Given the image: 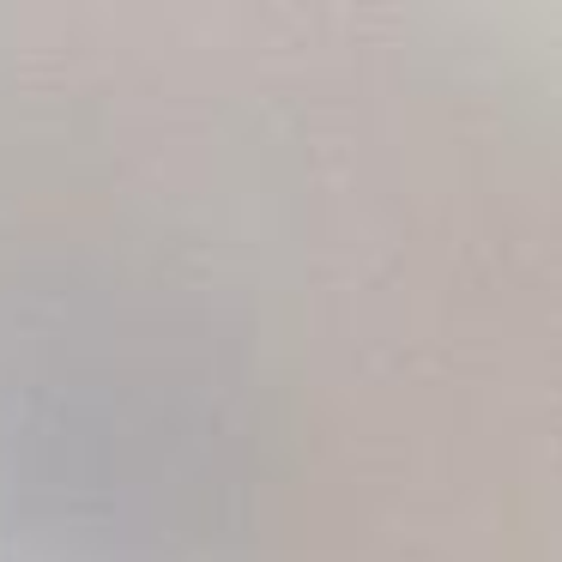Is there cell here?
<instances>
[{
    "label": "cell",
    "mask_w": 562,
    "mask_h": 562,
    "mask_svg": "<svg viewBox=\"0 0 562 562\" xmlns=\"http://www.w3.org/2000/svg\"><path fill=\"white\" fill-rule=\"evenodd\" d=\"M248 357L122 267L0 284V562H206L260 484Z\"/></svg>",
    "instance_id": "cell-1"
}]
</instances>
